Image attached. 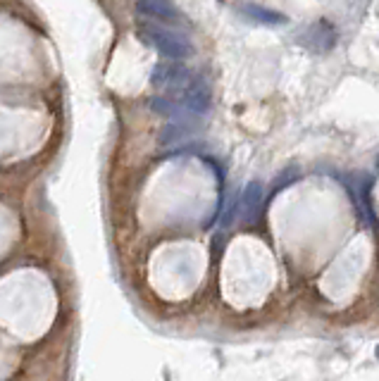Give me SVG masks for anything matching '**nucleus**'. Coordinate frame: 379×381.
<instances>
[{"mask_svg":"<svg viewBox=\"0 0 379 381\" xmlns=\"http://www.w3.org/2000/svg\"><path fill=\"white\" fill-rule=\"evenodd\" d=\"M139 34H141V38H143V41H146L148 45H153V48L158 50L162 57H169L172 62L186 60V57L193 52L191 43H188L184 36L176 34V31L162 29V26L143 24L141 29H139Z\"/></svg>","mask_w":379,"mask_h":381,"instance_id":"f257e3e1","label":"nucleus"},{"mask_svg":"<svg viewBox=\"0 0 379 381\" xmlns=\"http://www.w3.org/2000/svg\"><path fill=\"white\" fill-rule=\"evenodd\" d=\"M234 12L246 19V22H253V24H263V26H282L289 22V17L282 15L277 10H270L265 5H258V3H248V0H241V3H234L232 5Z\"/></svg>","mask_w":379,"mask_h":381,"instance_id":"7ed1b4c3","label":"nucleus"},{"mask_svg":"<svg viewBox=\"0 0 379 381\" xmlns=\"http://www.w3.org/2000/svg\"><path fill=\"white\" fill-rule=\"evenodd\" d=\"M296 41L312 52H327V50L334 48V43H336V29L327 22V19H319V22L303 26V29L298 31Z\"/></svg>","mask_w":379,"mask_h":381,"instance_id":"f03ea898","label":"nucleus"},{"mask_svg":"<svg viewBox=\"0 0 379 381\" xmlns=\"http://www.w3.org/2000/svg\"><path fill=\"white\" fill-rule=\"evenodd\" d=\"M136 10L146 17L162 19V22L184 24V15H181L172 0H136Z\"/></svg>","mask_w":379,"mask_h":381,"instance_id":"423d86ee","label":"nucleus"},{"mask_svg":"<svg viewBox=\"0 0 379 381\" xmlns=\"http://www.w3.org/2000/svg\"><path fill=\"white\" fill-rule=\"evenodd\" d=\"M265 203V188L263 183L253 181L248 183L244 195H241V203H239V215L244 222H256L260 217V207Z\"/></svg>","mask_w":379,"mask_h":381,"instance_id":"0eeeda50","label":"nucleus"},{"mask_svg":"<svg viewBox=\"0 0 379 381\" xmlns=\"http://www.w3.org/2000/svg\"><path fill=\"white\" fill-rule=\"evenodd\" d=\"M213 105V91L203 79H191L184 89V108L191 115H205Z\"/></svg>","mask_w":379,"mask_h":381,"instance_id":"39448f33","label":"nucleus"},{"mask_svg":"<svg viewBox=\"0 0 379 381\" xmlns=\"http://www.w3.org/2000/svg\"><path fill=\"white\" fill-rule=\"evenodd\" d=\"M188 81H191V72L179 62L155 64L153 74H150V84L158 89H186Z\"/></svg>","mask_w":379,"mask_h":381,"instance_id":"20e7f679","label":"nucleus"},{"mask_svg":"<svg viewBox=\"0 0 379 381\" xmlns=\"http://www.w3.org/2000/svg\"><path fill=\"white\" fill-rule=\"evenodd\" d=\"M188 134H191V124H186V122H172V124H167L165 129H162V134H160V143H181V141H186L188 139Z\"/></svg>","mask_w":379,"mask_h":381,"instance_id":"6e6552de","label":"nucleus"}]
</instances>
